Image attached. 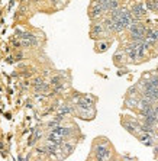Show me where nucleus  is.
<instances>
[{
  "label": "nucleus",
  "mask_w": 158,
  "mask_h": 161,
  "mask_svg": "<svg viewBox=\"0 0 158 161\" xmlns=\"http://www.w3.org/2000/svg\"><path fill=\"white\" fill-rule=\"evenodd\" d=\"M92 155L96 161H110L112 158V147L105 136H100L93 142Z\"/></svg>",
  "instance_id": "1"
},
{
  "label": "nucleus",
  "mask_w": 158,
  "mask_h": 161,
  "mask_svg": "<svg viewBox=\"0 0 158 161\" xmlns=\"http://www.w3.org/2000/svg\"><path fill=\"white\" fill-rule=\"evenodd\" d=\"M119 2H120V0H119Z\"/></svg>",
  "instance_id": "10"
},
{
  "label": "nucleus",
  "mask_w": 158,
  "mask_h": 161,
  "mask_svg": "<svg viewBox=\"0 0 158 161\" xmlns=\"http://www.w3.org/2000/svg\"><path fill=\"white\" fill-rule=\"evenodd\" d=\"M113 62H115V65L116 67H125L126 64H128V60H126V54L123 51V48H119L116 52L113 54Z\"/></svg>",
  "instance_id": "5"
},
{
  "label": "nucleus",
  "mask_w": 158,
  "mask_h": 161,
  "mask_svg": "<svg viewBox=\"0 0 158 161\" xmlns=\"http://www.w3.org/2000/svg\"><path fill=\"white\" fill-rule=\"evenodd\" d=\"M129 9V12L132 13V16L135 18V19H139L142 20L146 16V7H145V3L144 0H136V2H133L131 5V7H128Z\"/></svg>",
  "instance_id": "3"
},
{
  "label": "nucleus",
  "mask_w": 158,
  "mask_h": 161,
  "mask_svg": "<svg viewBox=\"0 0 158 161\" xmlns=\"http://www.w3.org/2000/svg\"><path fill=\"white\" fill-rule=\"evenodd\" d=\"M112 44V38H106V39H97L94 42V51L97 54H103L106 52L109 47Z\"/></svg>",
  "instance_id": "6"
},
{
  "label": "nucleus",
  "mask_w": 158,
  "mask_h": 161,
  "mask_svg": "<svg viewBox=\"0 0 158 161\" xmlns=\"http://www.w3.org/2000/svg\"><path fill=\"white\" fill-rule=\"evenodd\" d=\"M33 2H44V0H33Z\"/></svg>",
  "instance_id": "9"
},
{
  "label": "nucleus",
  "mask_w": 158,
  "mask_h": 161,
  "mask_svg": "<svg viewBox=\"0 0 158 161\" xmlns=\"http://www.w3.org/2000/svg\"><path fill=\"white\" fill-rule=\"evenodd\" d=\"M138 139L141 144H144L146 147H155L158 144V134H144V132H141L138 135Z\"/></svg>",
  "instance_id": "4"
},
{
  "label": "nucleus",
  "mask_w": 158,
  "mask_h": 161,
  "mask_svg": "<svg viewBox=\"0 0 158 161\" xmlns=\"http://www.w3.org/2000/svg\"><path fill=\"white\" fill-rule=\"evenodd\" d=\"M154 100H155V102H158V89L155 90V93H154Z\"/></svg>",
  "instance_id": "8"
},
{
  "label": "nucleus",
  "mask_w": 158,
  "mask_h": 161,
  "mask_svg": "<svg viewBox=\"0 0 158 161\" xmlns=\"http://www.w3.org/2000/svg\"><path fill=\"white\" fill-rule=\"evenodd\" d=\"M138 100H139V94L138 96H126L125 106L131 107V109H136V107H138Z\"/></svg>",
  "instance_id": "7"
},
{
  "label": "nucleus",
  "mask_w": 158,
  "mask_h": 161,
  "mask_svg": "<svg viewBox=\"0 0 158 161\" xmlns=\"http://www.w3.org/2000/svg\"><path fill=\"white\" fill-rule=\"evenodd\" d=\"M90 38L94 39V41L112 38V35L109 34L105 28H103V25H102V19L100 20H92V25H90Z\"/></svg>",
  "instance_id": "2"
}]
</instances>
